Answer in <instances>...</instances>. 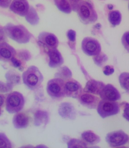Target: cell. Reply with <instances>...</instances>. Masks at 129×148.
I'll list each match as a JSON object with an SVG mask.
<instances>
[{"label":"cell","instance_id":"obj_12","mask_svg":"<svg viewBox=\"0 0 129 148\" xmlns=\"http://www.w3.org/2000/svg\"><path fill=\"white\" fill-rule=\"evenodd\" d=\"M99 95L101 99L110 101H115L121 98L118 90L110 84L104 86Z\"/></svg>","mask_w":129,"mask_h":148},{"label":"cell","instance_id":"obj_7","mask_svg":"<svg viewBox=\"0 0 129 148\" xmlns=\"http://www.w3.org/2000/svg\"><path fill=\"white\" fill-rule=\"evenodd\" d=\"M81 49L86 55L96 56L101 51V46L97 39L92 37H86L81 43Z\"/></svg>","mask_w":129,"mask_h":148},{"label":"cell","instance_id":"obj_15","mask_svg":"<svg viewBox=\"0 0 129 148\" xmlns=\"http://www.w3.org/2000/svg\"><path fill=\"white\" fill-rule=\"evenodd\" d=\"M49 57V65L51 68H57L61 65L64 63V59L61 53L57 49L48 50Z\"/></svg>","mask_w":129,"mask_h":148},{"label":"cell","instance_id":"obj_28","mask_svg":"<svg viewBox=\"0 0 129 148\" xmlns=\"http://www.w3.org/2000/svg\"><path fill=\"white\" fill-rule=\"evenodd\" d=\"M115 71V69L113 66L107 65L105 66L103 69V73L106 76H109L113 73Z\"/></svg>","mask_w":129,"mask_h":148},{"label":"cell","instance_id":"obj_23","mask_svg":"<svg viewBox=\"0 0 129 148\" xmlns=\"http://www.w3.org/2000/svg\"><path fill=\"white\" fill-rule=\"evenodd\" d=\"M12 144L7 135L3 133H0V148H11Z\"/></svg>","mask_w":129,"mask_h":148},{"label":"cell","instance_id":"obj_21","mask_svg":"<svg viewBox=\"0 0 129 148\" xmlns=\"http://www.w3.org/2000/svg\"><path fill=\"white\" fill-rule=\"evenodd\" d=\"M121 18V14L118 10L111 11L109 13L108 20L111 25L114 27L119 25Z\"/></svg>","mask_w":129,"mask_h":148},{"label":"cell","instance_id":"obj_10","mask_svg":"<svg viewBox=\"0 0 129 148\" xmlns=\"http://www.w3.org/2000/svg\"><path fill=\"white\" fill-rule=\"evenodd\" d=\"M64 91L66 97L77 98L81 93L82 87L77 81L69 79L64 82Z\"/></svg>","mask_w":129,"mask_h":148},{"label":"cell","instance_id":"obj_36","mask_svg":"<svg viewBox=\"0 0 129 148\" xmlns=\"http://www.w3.org/2000/svg\"><path fill=\"white\" fill-rule=\"evenodd\" d=\"M2 27L1 26H0V28Z\"/></svg>","mask_w":129,"mask_h":148},{"label":"cell","instance_id":"obj_5","mask_svg":"<svg viewBox=\"0 0 129 148\" xmlns=\"http://www.w3.org/2000/svg\"><path fill=\"white\" fill-rule=\"evenodd\" d=\"M46 90L48 94L52 98L61 99L65 96L64 81L60 78L52 79L48 81Z\"/></svg>","mask_w":129,"mask_h":148},{"label":"cell","instance_id":"obj_4","mask_svg":"<svg viewBox=\"0 0 129 148\" xmlns=\"http://www.w3.org/2000/svg\"><path fill=\"white\" fill-rule=\"evenodd\" d=\"M25 104L23 95L18 92H13L7 96L6 100V110L8 113L14 114L22 110Z\"/></svg>","mask_w":129,"mask_h":148},{"label":"cell","instance_id":"obj_22","mask_svg":"<svg viewBox=\"0 0 129 148\" xmlns=\"http://www.w3.org/2000/svg\"><path fill=\"white\" fill-rule=\"evenodd\" d=\"M119 81L121 87L128 92L129 82L128 73L123 72L121 74L119 77Z\"/></svg>","mask_w":129,"mask_h":148},{"label":"cell","instance_id":"obj_11","mask_svg":"<svg viewBox=\"0 0 129 148\" xmlns=\"http://www.w3.org/2000/svg\"><path fill=\"white\" fill-rule=\"evenodd\" d=\"M30 6L27 0H13L10 6V9L15 14L25 17L29 12Z\"/></svg>","mask_w":129,"mask_h":148},{"label":"cell","instance_id":"obj_34","mask_svg":"<svg viewBox=\"0 0 129 148\" xmlns=\"http://www.w3.org/2000/svg\"><path fill=\"white\" fill-rule=\"evenodd\" d=\"M108 8L110 10H111L113 9V6L112 5L109 4L108 5Z\"/></svg>","mask_w":129,"mask_h":148},{"label":"cell","instance_id":"obj_20","mask_svg":"<svg viewBox=\"0 0 129 148\" xmlns=\"http://www.w3.org/2000/svg\"><path fill=\"white\" fill-rule=\"evenodd\" d=\"M54 4L61 12L66 14L71 13V5L68 0H54Z\"/></svg>","mask_w":129,"mask_h":148},{"label":"cell","instance_id":"obj_29","mask_svg":"<svg viewBox=\"0 0 129 148\" xmlns=\"http://www.w3.org/2000/svg\"><path fill=\"white\" fill-rule=\"evenodd\" d=\"M68 1L71 5L72 9L76 12L78 5L82 0H68Z\"/></svg>","mask_w":129,"mask_h":148},{"label":"cell","instance_id":"obj_17","mask_svg":"<svg viewBox=\"0 0 129 148\" xmlns=\"http://www.w3.org/2000/svg\"><path fill=\"white\" fill-rule=\"evenodd\" d=\"M105 86L102 82L96 80H89L86 84L84 91L85 92L99 95Z\"/></svg>","mask_w":129,"mask_h":148},{"label":"cell","instance_id":"obj_19","mask_svg":"<svg viewBox=\"0 0 129 148\" xmlns=\"http://www.w3.org/2000/svg\"><path fill=\"white\" fill-rule=\"evenodd\" d=\"M81 138L85 143L95 145L100 142V137L90 130L84 132L81 134Z\"/></svg>","mask_w":129,"mask_h":148},{"label":"cell","instance_id":"obj_2","mask_svg":"<svg viewBox=\"0 0 129 148\" xmlns=\"http://www.w3.org/2000/svg\"><path fill=\"white\" fill-rule=\"evenodd\" d=\"M76 12L84 24H91L97 21V14L90 0H82L78 5Z\"/></svg>","mask_w":129,"mask_h":148},{"label":"cell","instance_id":"obj_26","mask_svg":"<svg viewBox=\"0 0 129 148\" xmlns=\"http://www.w3.org/2000/svg\"><path fill=\"white\" fill-rule=\"evenodd\" d=\"M67 35L69 42L73 43L75 42L76 33L75 31L72 29H69L67 32Z\"/></svg>","mask_w":129,"mask_h":148},{"label":"cell","instance_id":"obj_6","mask_svg":"<svg viewBox=\"0 0 129 148\" xmlns=\"http://www.w3.org/2000/svg\"><path fill=\"white\" fill-rule=\"evenodd\" d=\"M97 108L98 114L103 118L117 114L120 111L117 102L104 100L99 102Z\"/></svg>","mask_w":129,"mask_h":148},{"label":"cell","instance_id":"obj_14","mask_svg":"<svg viewBox=\"0 0 129 148\" xmlns=\"http://www.w3.org/2000/svg\"><path fill=\"white\" fill-rule=\"evenodd\" d=\"M81 104L89 109L97 108L99 98L89 93H81L78 97Z\"/></svg>","mask_w":129,"mask_h":148},{"label":"cell","instance_id":"obj_32","mask_svg":"<svg viewBox=\"0 0 129 148\" xmlns=\"http://www.w3.org/2000/svg\"><path fill=\"white\" fill-rule=\"evenodd\" d=\"M6 35L3 28H0V43L3 42L5 40Z\"/></svg>","mask_w":129,"mask_h":148},{"label":"cell","instance_id":"obj_31","mask_svg":"<svg viewBox=\"0 0 129 148\" xmlns=\"http://www.w3.org/2000/svg\"><path fill=\"white\" fill-rule=\"evenodd\" d=\"M123 117L128 121H129V104L128 103H126L125 107Z\"/></svg>","mask_w":129,"mask_h":148},{"label":"cell","instance_id":"obj_13","mask_svg":"<svg viewBox=\"0 0 129 148\" xmlns=\"http://www.w3.org/2000/svg\"><path fill=\"white\" fill-rule=\"evenodd\" d=\"M16 55L14 48L6 42L0 43V61L8 62Z\"/></svg>","mask_w":129,"mask_h":148},{"label":"cell","instance_id":"obj_27","mask_svg":"<svg viewBox=\"0 0 129 148\" xmlns=\"http://www.w3.org/2000/svg\"><path fill=\"white\" fill-rule=\"evenodd\" d=\"M106 56L105 55H100L99 56H97L95 58V60H94L95 64L100 66V65L102 64L103 63L105 62V60L106 58Z\"/></svg>","mask_w":129,"mask_h":148},{"label":"cell","instance_id":"obj_8","mask_svg":"<svg viewBox=\"0 0 129 148\" xmlns=\"http://www.w3.org/2000/svg\"><path fill=\"white\" fill-rule=\"evenodd\" d=\"M106 140L110 147H118L127 143L128 135L122 130L116 131L108 133L106 136Z\"/></svg>","mask_w":129,"mask_h":148},{"label":"cell","instance_id":"obj_30","mask_svg":"<svg viewBox=\"0 0 129 148\" xmlns=\"http://www.w3.org/2000/svg\"><path fill=\"white\" fill-rule=\"evenodd\" d=\"M12 0H0V7L7 8L9 7Z\"/></svg>","mask_w":129,"mask_h":148},{"label":"cell","instance_id":"obj_18","mask_svg":"<svg viewBox=\"0 0 129 148\" xmlns=\"http://www.w3.org/2000/svg\"><path fill=\"white\" fill-rule=\"evenodd\" d=\"M59 114L62 117L66 119H74L76 113L75 108L71 103L68 102L62 103L58 109Z\"/></svg>","mask_w":129,"mask_h":148},{"label":"cell","instance_id":"obj_35","mask_svg":"<svg viewBox=\"0 0 129 148\" xmlns=\"http://www.w3.org/2000/svg\"><path fill=\"white\" fill-rule=\"evenodd\" d=\"M1 108H0V115H1Z\"/></svg>","mask_w":129,"mask_h":148},{"label":"cell","instance_id":"obj_3","mask_svg":"<svg viewBox=\"0 0 129 148\" xmlns=\"http://www.w3.org/2000/svg\"><path fill=\"white\" fill-rule=\"evenodd\" d=\"M22 78L23 84L27 88L34 90L40 87L44 77L38 68L32 65L22 74Z\"/></svg>","mask_w":129,"mask_h":148},{"label":"cell","instance_id":"obj_25","mask_svg":"<svg viewBox=\"0 0 129 148\" xmlns=\"http://www.w3.org/2000/svg\"><path fill=\"white\" fill-rule=\"evenodd\" d=\"M129 32H126L124 33L121 38V42L125 49L129 52Z\"/></svg>","mask_w":129,"mask_h":148},{"label":"cell","instance_id":"obj_24","mask_svg":"<svg viewBox=\"0 0 129 148\" xmlns=\"http://www.w3.org/2000/svg\"><path fill=\"white\" fill-rule=\"evenodd\" d=\"M68 147L69 148L86 147V144L83 141L75 139H72L68 143Z\"/></svg>","mask_w":129,"mask_h":148},{"label":"cell","instance_id":"obj_1","mask_svg":"<svg viewBox=\"0 0 129 148\" xmlns=\"http://www.w3.org/2000/svg\"><path fill=\"white\" fill-rule=\"evenodd\" d=\"M3 29L7 36L19 44L28 43L32 37L31 33L22 25L9 23L5 26Z\"/></svg>","mask_w":129,"mask_h":148},{"label":"cell","instance_id":"obj_9","mask_svg":"<svg viewBox=\"0 0 129 148\" xmlns=\"http://www.w3.org/2000/svg\"><path fill=\"white\" fill-rule=\"evenodd\" d=\"M38 42L39 45L46 48L48 50L57 49L59 45L58 38L53 33L42 32L39 33L38 38Z\"/></svg>","mask_w":129,"mask_h":148},{"label":"cell","instance_id":"obj_33","mask_svg":"<svg viewBox=\"0 0 129 148\" xmlns=\"http://www.w3.org/2000/svg\"><path fill=\"white\" fill-rule=\"evenodd\" d=\"M5 102V97L3 95L0 94V108L3 107Z\"/></svg>","mask_w":129,"mask_h":148},{"label":"cell","instance_id":"obj_16","mask_svg":"<svg viewBox=\"0 0 129 148\" xmlns=\"http://www.w3.org/2000/svg\"><path fill=\"white\" fill-rule=\"evenodd\" d=\"M29 123V117L23 112H18L14 116L13 124L16 129H25L28 127Z\"/></svg>","mask_w":129,"mask_h":148}]
</instances>
